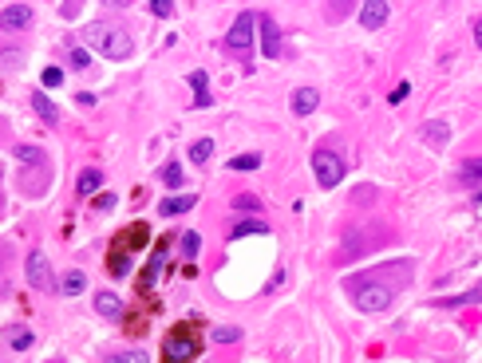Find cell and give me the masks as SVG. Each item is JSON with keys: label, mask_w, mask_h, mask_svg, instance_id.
<instances>
[{"label": "cell", "mask_w": 482, "mask_h": 363, "mask_svg": "<svg viewBox=\"0 0 482 363\" xmlns=\"http://www.w3.org/2000/svg\"><path fill=\"white\" fill-rule=\"evenodd\" d=\"M423 138H427V143H435V146H443L450 138V127L443 119H435V122H427V127H423Z\"/></svg>", "instance_id": "obj_17"}, {"label": "cell", "mask_w": 482, "mask_h": 363, "mask_svg": "<svg viewBox=\"0 0 482 363\" xmlns=\"http://www.w3.org/2000/svg\"><path fill=\"white\" fill-rule=\"evenodd\" d=\"M198 249H202V237H198L194 229H186V233H182V257H186V261H194Z\"/></svg>", "instance_id": "obj_24"}, {"label": "cell", "mask_w": 482, "mask_h": 363, "mask_svg": "<svg viewBox=\"0 0 482 363\" xmlns=\"http://www.w3.org/2000/svg\"><path fill=\"white\" fill-rule=\"evenodd\" d=\"M99 186H103V174H99V170H83V174H79V182H76L79 198H88V194H95Z\"/></svg>", "instance_id": "obj_16"}, {"label": "cell", "mask_w": 482, "mask_h": 363, "mask_svg": "<svg viewBox=\"0 0 482 363\" xmlns=\"http://www.w3.org/2000/svg\"><path fill=\"white\" fill-rule=\"evenodd\" d=\"M163 257H166V249L158 245V249H154V257H151V269H146V276H143V288L154 285V276H158V269H163Z\"/></svg>", "instance_id": "obj_29"}, {"label": "cell", "mask_w": 482, "mask_h": 363, "mask_svg": "<svg viewBox=\"0 0 482 363\" xmlns=\"http://www.w3.org/2000/svg\"><path fill=\"white\" fill-rule=\"evenodd\" d=\"M32 24V8L28 4H8L0 8V32H24Z\"/></svg>", "instance_id": "obj_7"}, {"label": "cell", "mask_w": 482, "mask_h": 363, "mask_svg": "<svg viewBox=\"0 0 482 363\" xmlns=\"http://www.w3.org/2000/svg\"><path fill=\"white\" fill-rule=\"evenodd\" d=\"M163 182H166V186H182V166H178V162L163 166Z\"/></svg>", "instance_id": "obj_30"}, {"label": "cell", "mask_w": 482, "mask_h": 363, "mask_svg": "<svg viewBox=\"0 0 482 363\" xmlns=\"http://www.w3.org/2000/svg\"><path fill=\"white\" fill-rule=\"evenodd\" d=\"M209 340H214V343H237V340H241V328H233V324H221V328L209 332Z\"/></svg>", "instance_id": "obj_20"}, {"label": "cell", "mask_w": 482, "mask_h": 363, "mask_svg": "<svg viewBox=\"0 0 482 363\" xmlns=\"http://www.w3.org/2000/svg\"><path fill=\"white\" fill-rule=\"evenodd\" d=\"M233 206L245 209V213H257V209H261V201L253 198V194H241V198H233Z\"/></svg>", "instance_id": "obj_31"}, {"label": "cell", "mask_w": 482, "mask_h": 363, "mask_svg": "<svg viewBox=\"0 0 482 363\" xmlns=\"http://www.w3.org/2000/svg\"><path fill=\"white\" fill-rule=\"evenodd\" d=\"M32 107H36V115H40L44 122H52V127L60 122V111H55V103L48 99L44 91H36V95H32Z\"/></svg>", "instance_id": "obj_13"}, {"label": "cell", "mask_w": 482, "mask_h": 363, "mask_svg": "<svg viewBox=\"0 0 482 363\" xmlns=\"http://www.w3.org/2000/svg\"><path fill=\"white\" fill-rule=\"evenodd\" d=\"M0 261H4V249H0ZM0 273H4V264H0Z\"/></svg>", "instance_id": "obj_39"}, {"label": "cell", "mask_w": 482, "mask_h": 363, "mask_svg": "<svg viewBox=\"0 0 482 363\" xmlns=\"http://www.w3.org/2000/svg\"><path fill=\"white\" fill-rule=\"evenodd\" d=\"M16 158H20V162L48 166V155H44V150H36V146H16Z\"/></svg>", "instance_id": "obj_27"}, {"label": "cell", "mask_w": 482, "mask_h": 363, "mask_svg": "<svg viewBox=\"0 0 482 363\" xmlns=\"http://www.w3.org/2000/svg\"><path fill=\"white\" fill-rule=\"evenodd\" d=\"M115 363H146V352H115Z\"/></svg>", "instance_id": "obj_35"}, {"label": "cell", "mask_w": 482, "mask_h": 363, "mask_svg": "<svg viewBox=\"0 0 482 363\" xmlns=\"http://www.w3.org/2000/svg\"><path fill=\"white\" fill-rule=\"evenodd\" d=\"M462 182H467V186H478V182H482V158L462 162Z\"/></svg>", "instance_id": "obj_23"}, {"label": "cell", "mask_w": 482, "mask_h": 363, "mask_svg": "<svg viewBox=\"0 0 482 363\" xmlns=\"http://www.w3.org/2000/svg\"><path fill=\"white\" fill-rule=\"evenodd\" d=\"M107 4H127V0H107Z\"/></svg>", "instance_id": "obj_40"}, {"label": "cell", "mask_w": 482, "mask_h": 363, "mask_svg": "<svg viewBox=\"0 0 482 363\" xmlns=\"http://www.w3.org/2000/svg\"><path fill=\"white\" fill-rule=\"evenodd\" d=\"M24 276H28V285L40 288V292H48V288H52V269H48V257L40 253V249H36V253H28Z\"/></svg>", "instance_id": "obj_6"}, {"label": "cell", "mask_w": 482, "mask_h": 363, "mask_svg": "<svg viewBox=\"0 0 482 363\" xmlns=\"http://www.w3.org/2000/svg\"><path fill=\"white\" fill-rule=\"evenodd\" d=\"M44 87H60V83H64V71H60V67H44Z\"/></svg>", "instance_id": "obj_33"}, {"label": "cell", "mask_w": 482, "mask_h": 363, "mask_svg": "<svg viewBox=\"0 0 482 363\" xmlns=\"http://www.w3.org/2000/svg\"><path fill=\"white\" fill-rule=\"evenodd\" d=\"M79 4H83V0H64L60 16H64V20H76V16H79Z\"/></svg>", "instance_id": "obj_36"}, {"label": "cell", "mask_w": 482, "mask_h": 363, "mask_svg": "<svg viewBox=\"0 0 482 363\" xmlns=\"http://www.w3.org/2000/svg\"><path fill=\"white\" fill-rule=\"evenodd\" d=\"M392 8H387V0H364L360 4V24L364 28H384Z\"/></svg>", "instance_id": "obj_8"}, {"label": "cell", "mask_w": 482, "mask_h": 363, "mask_svg": "<svg viewBox=\"0 0 482 363\" xmlns=\"http://www.w3.org/2000/svg\"><path fill=\"white\" fill-rule=\"evenodd\" d=\"M261 166V155H237L230 158V170H237V174H249V170H257Z\"/></svg>", "instance_id": "obj_21"}, {"label": "cell", "mask_w": 482, "mask_h": 363, "mask_svg": "<svg viewBox=\"0 0 482 363\" xmlns=\"http://www.w3.org/2000/svg\"><path fill=\"white\" fill-rule=\"evenodd\" d=\"M190 87H194V107H209V83H206V71H190Z\"/></svg>", "instance_id": "obj_14"}, {"label": "cell", "mask_w": 482, "mask_h": 363, "mask_svg": "<svg viewBox=\"0 0 482 363\" xmlns=\"http://www.w3.org/2000/svg\"><path fill=\"white\" fill-rule=\"evenodd\" d=\"M474 44L482 48V16H478V20H474Z\"/></svg>", "instance_id": "obj_38"}, {"label": "cell", "mask_w": 482, "mask_h": 363, "mask_svg": "<svg viewBox=\"0 0 482 363\" xmlns=\"http://www.w3.org/2000/svg\"><path fill=\"white\" fill-rule=\"evenodd\" d=\"M317 103H320V91L317 87H296L293 91V111H296V115H312Z\"/></svg>", "instance_id": "obj_10"}, {"label": "cell", "mask_w": 482, "mask_h": 363, "mask_svg": "<svg viewBox=\"0 0 482 363\" xmlns=\"http://www.w3.org/2000/svg\"><path fill=\"white\" fill-rule=\"evenodd\" d=\"M209 155H214V143H209V138H198V143L190 146V162H198V166H206Z\"/></svg>", "instance_id": "obj_19"}, {"label": "cell", "mask_w": 482, "mask_h": 363, "mask_svg": "<svg viewBox=\"0 0 482 363\" xmlns=\"http://www.w3.org/2000/svg\"><path fill=\"white\" fill-rule=\"evenodd\" d=\"M348 288L356 292V308L360 312H384L395 297V288L384 285V280H360V276H352Z\"/></svg>", "instance_id": "obj_2"}, {"label": "cell", "mask_w": 482, "mask_h": 363, "mask_svg": "<svg viewBox=\"0 0 482 363\" xmlns=\"http://www.w3.org/2000/svg\"><path fill=\"white\" fill-rule=\"evenodd\" d=\"M151 12L166 20V16H174V0H151Z\"/></svg>", "instance_id": "obj_32"}, {"label": "cell", "mask_w": 482, "mask_h": 363, "mask_svg": "<svg viewBox=\"0 0 482 363\" xmlns=\"http://www.w3.org/2000/svg\"><path fill=\"white\" fill-rule=\"evenodd\" d=\"M83 44H91L99 55H107V59H127V55H131V36L107 20L88 24V28H83Z\"/></svg>", "instance_id": "obj_1"}, {"label": "cell", "mask_w": 482, "mask_h": 363, "mask_svg": "<svg viewBox=\"0 0 482 363\" xmlns=\"http://www.w3.org/2000/svg\"><path fill=\"white\" fill-rule=\"evenodd\" d=\"M83 285H88V276L79 273V269H71V273L60 280V292H64V297H79V292H83Z\"/></svg>", "instance_id": "obj_15"}, {"label": "cell", "mask_w": 482, "mask_h": 363, "mask_svg": "<svg viewBox=\"0 0 482 363\" xmlns=\"http://www.w3.org/2000/svg\"><path fill=\"white\" fill-rule=\"evenodd\" d=\"M67 64L83 71V67L91 64V52H88V48H79V44H67Z\"/></svg>", "instance_id": "obj_22"}, {"label": "cell", "mask_w": 482, "mask_h": 363, "mask_svg": "<svg viewBox=\"0 0 482 363\" xmlns=\"http://www.w3.org/2000/svg\"><path fill=\"white\" fill-rule=\"evenodd\" d=\"M166 360H198V352H202V343H198V336L190 328H178L166 336Z\"/></svg>", "instance_id": "obj_4"}, {"label": "cell", "mask_w": 482, "mask_h": 363, "mask_svg": "<svg viewBox=\"0 0 482 363\" xmlns=\"http://www.w3.org/2000/svg\"><path fill=\"white\" fill-rule=\"evenodd\" d=\"M407 91H411V87H407V83H399V87H395V91H392V103H399V99H407Z\"/></svg>", "instance_id": "obj_37"}, {"label": "cell", "mask_w": 482, "mask_h": 363, "mask_svg": "<svg viewBox=\"0 0 482 363\" xmlns=\"http://www.w3.org/2000/svg\"><path fill=\"white\" fill-rule=\"evenodd\" d=\"M8 348H16V352L32 348V332H24V328H8Z\"/></svg>", "instance_id": "obj_26"}, {"label": "cell", "mask_w": 482, "mask_h": 363, "mask_svg": "<svg viewBox=\"0 0 482 363\" xmlns=\"http://www.w3.org/2000/svg\"><path fill=\"white\" fill-rule=\"evenodd\" d=\"M194 194H178V198H166L163 206H158V213L163 218H174V213H186V209H194Z\"/></svg>", "instance_id": "obj_12"}, {"label": "cell", "mask_w": 482, "mask_h": 363, "mask_svg": "<svg viewBox=\"0 0 482 363\" xmlns=\"http://www.w3.org/2000/svg\"><path fill=\"white\" fill-rule=\"evenodd\" d=\"M257 28H261V52L273 59V55H281V28H277L269 16H257Z\"/></svg>", "instance_id": "obj_9"}, {"label": "cell", "mask_w": 482, "mask_h": 363, "mask_svg": "<svg viewBox=\"0 0 482 363\" xmlns=\"http://www.w3.org/2000/svg\"><path fill=\"white\" fill-rule=\"evenodd\" d=\"M329 4H332V12H329L332 20H344V16H348V8H352V0H329Z\"/></svg>", "instance_id": "obj_34"}, {"label": "cell", "mask_w": 482, "mask_h": 363, "mask_svg": "<svg viewBox=\"0 0 482 363\" xmlns=\"http://www.w3.org/2000/svg\"><path fill=\"white\" fill-rule=\"evenodd\" d=\"M257 233H269L265 221H237V225H233V237H257Z\"/></svg>", "instance_id": "obj_25"}, {"label": "cell", "mask_w": 482, "mask_h": 363, "mask_svg": "<svg viewBox=\"0 0 482 363\" xmlns=\"http://www.w3.org/2000/svg\"><path fill=\"white\" fill-rule=\"evenodd\" d=\"M253 28H257V12H241L237 20H233L230 36H226V48H233V52H249L253 48Z\"/></svg>", "instance_id": "obj_5"}, {"label": "cell", "mask_w": 482, "mask_h": 363, "mask_svg": "<svg viewBox=\"0 0 482 363\" xmlns=\"http://www.w3.org/2000/svg\"><path fill=\"white\" fill-rule=\"evenodd\" d=\"M312 170H317V182L324 190L344 182V158L332 155V150H317V155H312Z\"/></svg>", "instance_id": "obj_3"}, {"label": "cell", "mask_w": 482, "mask_h": 363, "mask_svg": "<svg viewBox=\"0 0 482 363\" xmlns=\"http://www.w3.org/2000/svg\"><path fill=\"white\" fill-rule=\"evenodd\" d=\"M107 269H111L115 276H127V273H131V257H127V253H111Z\"/></svg>", "instance_id": "obj_28"}, {"label": "cell", "mask_w": 482, "mask_h": 363, "mask_svg": "<svg viewBox=\"0 0 482 363\" xmlns=\"http://www.w3.org/2000/svg\"><path fill=\"white\" fill-rule=\"evenodd\" d=\"M95 312L99 316H107V320H119L123 316V300L115 297V292H99L95 297Z\"/></svg>", "instance_id": "obj_11"}, {"label": "cell", "mask_w": 482, "mask_h": 363, "mask_svg": "<svg viewBox=\"0 0 482 363\" xmlns=\"http://www.w3.org/2000/svg\"><path fill=\"white\" fill-rule=\"evenodd\" d=\"M20 64H24V48L20 44L0 48V71H4V67H20Z\"/></svg>", "instance_id": "obj_18"}]
</instances>
